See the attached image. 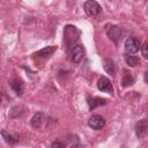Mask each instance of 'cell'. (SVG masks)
Returning <instances> with one entry per match:
<instances>
[{
	"mask_svg": "<svg viewBox=\"0 0 148 148\" xmlns=\"http://www.w3.org/2000/svg\"><path fill=\"white\" fill-rule=\"evenodd\" d=\"M51 148H65V143L61 141H54V142H52Z\"/></svg>",
	"mask_w": 148,
	"mask_h": 148,
	"instance_id": "ac0fdd59",
	"label": "cell"
},
{
	"mask_svg": "<svg viewBox=\"0 0 148 148\" xmlns=\"http://www.w3.org/2000/svg\"><path fill=\"white\" fill-rule=\"evenodd\" d=\"M10 87L13 88V90L16 92V95L17 96H22V94H23V83H22V81H20V80H12L10 81Z\"/></svg>",
	"mask_w": 148,
	"mask_h": 148,
	"instance_id": "30bf717a",
	"label": "cell"
},
{
	"mask_svg": "<svg viewBox=\"0 0 148 148\" xmlns=\"http://www.w3.org/2000/svg\"><path fill=\"white\" fill-rule=\"evenodd\" d=\"M68 53H69V60L74 64H79L84 56V49L82 45L76 44L75 46L68 50Z\"/></svg>",
	"mask_w": 148,
	"mask_h": 148,
	"instance_id": "7a4b0ae2",
	"label": "cell"
},
{
	"mask_svg": "<svg viewBox=\"0 0 148 148\" xmlns=\"http://www.w3.org/2000/svg\"><path fill=\"white\" fill-rule=\"evenodd\" d=\"M125 61H126V64H127L128 66H131V67H135V66H138V65L140 64V59H139L138 57H135V56H130V54H126V56H125Z\"/></svg>",
	"mask_w": 148,
	"mask_h": 148,
	"instance_id": "9a60e30c",
	"label": "cell"
},
{
	"mask_svg": "<svg viewBox=\"0 0 148 148\" xmlns=\"http://www.w3.org/2000/svg\"><path fill=\"white\" fill-rule=\"evenodd\" d=\"M77 31H80V30H77L76 27H74V25H67L65 28V30H64V40L66 42L68 50L76 45L77 38L80 36V34L75 35V32H77Z\"/></svg>",
	"mask_w": 148,
	"mask_h": 148,
	"instance_id": "6da1fadb",
	"label": "cell"
},
{
	"mask_svg": "<svg viewBox=\"0 0 148 148\" xmlns=\"http://www.w3.org/2000/svg\"><path fill=\"white\" fill-rule=\"evenodd\" d=\"M134 82H135V77H134V75H133L132 73L125 72L124 76H123V80H121L123 87H128V86H132Z\"/></svg>",
	"mask_w": 148,
	"mask_h": 148,
	"instance_id": "5bb4252c",
	"label": "cell"
},
{
	"mask_svg": "<svg viewBox=\"0 0 148 148\" xmlns=\"http://www.w3.org/2000/svg\"><path fill=\"white\" fill-rule=\"evenodd\" d=\"M71 148H83V146H82V145H79V143H76V145H73V146H71Z\"/></svg>",
	"mask_w": 148,
	"mask_h": 148,
	"instance_id": "d6986e66",
	"label": "cell"
},
{
	"mask_svg": "<svg viewBox=\"0 0 148 148\" xmlns=\"http://www.w3.org/2000/svg\"><path fill=\"white\" fill-rule=\"evenodd\" d=\"M105 104V99L99 98V97H90L88 98V105H89V110H94L95 108L99 106V105H104Z\"/></svg>",
	"mask_w": 148,
	"mask_h": 148,
	"instance_id": "8fae6325",
	"label": "cell"
},
{
	"mask_svg": "<svg viewBox=\"0 0 148 148\" xmlns=\"http://www.w3.org/2000/svg\"><path fill=\"white\" fill-rule=\"evenodd\" d=\"M140 49H141V52H142L143 58H145V59H147V58H148V51H147V49H148V43H147V42H145Z\"/></svg>",
	"mask_w": 148,
	"mask_h": 148,
	"instance_id": "e0dca14e",
	"label": "cell"
},
{
	"mask_svg": "<svg viewBox=\"0 0 148 148\" xmlns=\"http://www.w3.org/2000/svg\"><path fill=\"white\" fill-rule=\"evenodd\" d=\"M97 88H98V90H101L103 92H108V94H111L113 91L112 84H111L110 80L106 76H101L98 79V81H97Z\"/></svg>",
	"mask_w": 148,
	"mask_h": 148,
	"instance_id": "8992f818",
	"label": "cell"
},
{
	"mask_svg": "<svg viewBox=\"0 0 148 148\" xmlns=\"http://www.w3.org/2000/svg\"><path fill=\"white\" fill-rule=\"evenodd\" d=\"M1 135H2V138L5 139V141H6L7 143H9V145H15V143L18 142V136L9 134L6 130H2V131H1Z\"/></svg>",
	"mask_w": 148,
	"mask_h": 148,
	"instance_id": "7c38bea8",
	"label": "cell"
},
{
	"mask_svg": "<svg viewBox=\"0 0 148 148\" xmlns=\"http://www.w3.org/2000/svg\"><path fill=\"white\" fill-rule=\"evenodd\" d=\"M83 8H84L86 14L89 15V16H96L102 10V7L99 6V3L97 1H94V0L86 1L84 5H83Z\"/></svg>",
	"mask_w": 148,
	"mask_h": 148,
	"instance_id": "3957f363",
	"label": "cell"
},
{
	"mask_svg": "<svg viewBox=\"0 0 148 148\" xmlns=\"http://www.w3.org/2000/svg\"><path fill=\"white\" fill-rule=\"evenodd\" d=\"M88 125H89V127H91L92 130H101L102 127H104L105 120H104V118H103L102 116L96 114V116H92V117L88 120Z\"/></svg>",
	"mask_w": 148,
	"mask_h": 148,
	"instance_id": "52a82bcc",
	"label": "cell"
},
{
	"mask_svg": "<svg viewBox=\"0 0 148 148\" xmlns=\"http://www.w3.org/2000/svg\"><path fill=\"white\" fill-rule=\"evenodd\" d=\"M141 45H140V40L136 37H128L125 40V51L127 53H136L140 50Z\"/></svg>",
	"mask_w": 148,
	"mask_h": 148,
	"instance_id": "5b68a950",
	"label": "cell"
},
{
	"mask_svg": "<svg viewBox=\"0 0 148 148\" xmlns=\"http://www.w3.org/2000/svg\"><path fill=\"white\" fill-rule=\"evenodd\" d=\"M56 51H57V46L51 45V46H46V47L39 50L38 52L35 53V56H36V57H39V58H44V59H46V58H50Z\"/></svg>",
	"mask_w": 148,
	"mask_h": 148,
	"instance_id": "9c48e42d",
	"label": "cell"
},
{
	"mask_svg": "<svg viewBox=\"0 0 148 148\" xmlns=\"http://www.w3.org/2000/svg\"><path fill=\"white\" fill-rule=\"evenodd\" d=\"M108 36L110 37V39H112L114 43H118L119 40L123 39L124 35H125V30L121 28V27H117V25H113V27H110L106 31Z\"/></svg>",
	"mask_w": 148,
	"mask_h": 148,
	"instance_id": "277c9868",
	"label": "cell"
},
{
	"mask_svg": "<svg viewBox=\"0 0 148 148\" xmlns=\"http://www.w3.org/2000/svg\"><path fill=\"white\" fill-rule=\"evenodd\" d=\"M42 121H43V113L42 112H37L34 114V117L30 120V124L34 128H39L42 126Z\"/></svg>",
	"mask_w": 148,
	"mask_h": 148,
	"instance_id": "4fadbf2b",
	"label": "cell"
},
{
	"mask_svg": "<svg viewBox=\"0 0 148 148\" xmlns=\"http://www.w3.org/2000/svg\"><path fill=\"white\" fill-rule=\"evenodd\" d=\"M103 67L105 69L106 73L109 74H114V65H113V61L111 59H104L103 61Z\"/></svg>",
	"mask_w": 148,
	"mask_h": 148,
	"instance_id": "2e32d148",
	"label": "cell"
},
{
	"mask_svg": "<svg viewBox=\"0 0 148 148\" xmlns=\"http://www.w3.org/2000/svg\"><path fill=\"white\" fill-rule=\"evenodd\" d=\"M147 128H148L147 119H142V120H140V121L136 124V126H135V132H136L138 138H140V139L145 138L146 134H147Z\"/></svg>",
	"mask_w": 148,
	"mask_h": 148,
	"instance_id": "ba28073f",
	"label": "cell"
}]
</instances>
